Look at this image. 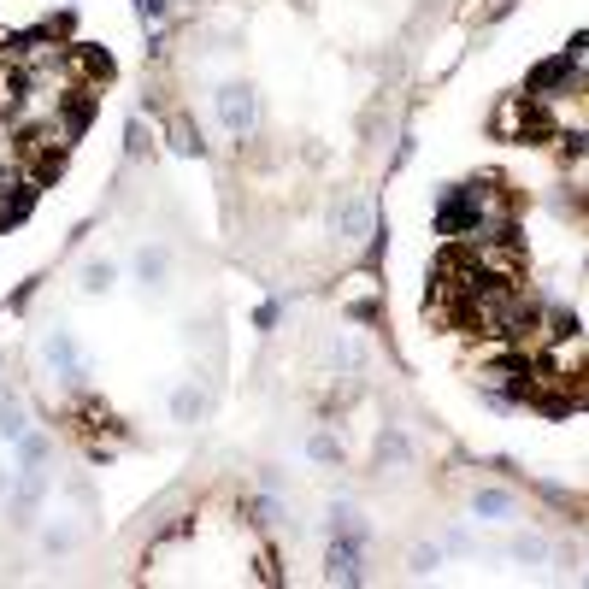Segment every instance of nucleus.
Listing matches in <instances>:
<instances>
[{"label": "nucleus", "instance_id": "12", "mask_svg": "<svg viewBox=\"0 0 589 589\" xmlns=\"http://www.w3.org/2000/svg\"><path fill=\"white\" fill-rule=\"evenodd\" d=\"M507 554H513V560H525V566H542L548 554H554V548H548L542 536H531V531H525V536H513V542H507Z\"/></svg>", "mask_w": 589, "mask_h": 589}, {"label": "nucleus", "instance_id": "13", "mask_svg": "<svg viewBox=\"0 0 589 589\" xmlns=\"http://www.w3.org/2000/svg\"><path fill=\"white\" fill-rule=\"evenodd\" d=\"M71 65H77V71H89V77H113V59H107V54H95L89 42H77V47H71Z\"/></svg>", "mask_w": 589, "mask_h": 589}, {"label": "nucleus", "instance_id": "20", "mask_svg": "<svg viewBox=\"0 0 589 589\" xmlns=\"http://www.w3.org/2000/svg\"><path fill=\"white\" fill-rule=\"evenodd\" d=\"M330 531H337V536H360V513H354V507H330Z\"/></svg>", "mask_w": 589, "mask_h": 589}, {"label": "nucleus", "instance_id": "21", "mask_svg": "<svg viewBox=\"0 0 589 589\" xmlns=\"http://www.w3.org/2000/svg\"><path fill=\"white\" fill-rule=\"evenodd\" d=\"M42 548H47V554H65V548H77V531H59V525H54V531L42 536Z\"/></svg>", "mask_w": 589, "mask_h": 589}, {"label": "nucleus", "instance_id": "3", "mask_svg": "<svg viewBox=\"0 0 589 589\" xmlns=\"http://www.w3.org/2000/svg\"><path fill=\"white\" fill-rule=\"evenodd\" d=\"M330 230H337L342 242H365V236H371V207H365V195L342 189L337 207H330Z\"/></svg>", "mask_w": 589, "mask_h": 589}, {"label": "nucleus", "instance_id": "14", "mask_svg": "<svg viewBox=\"0 0 589 589\" xmlns=\"http://www.w3.org/2000/svg\"><path fill=\"white\" fill-rule=\"evenodd\" d=\"M113 283H118L113 260H89V266H83V289H89V294H107Z\"/></svg>", "mask_w": 589, "mask_h": 589}, {"label": "nucleus", "instance_id": "23", "mask_svg": "<svg viewBox=\"0 0 589 589\" xmlns=\"http://www.w3.org/2000/svg\"><path fill=\"white\" fill-rule=\"evenodd\" d=\"M442 566V548H413V572H436Z\"/></svg>", "mask_w": 589, "mask_h": 589}, {"label": "nucleus", "instance_id": "27", "mask_svg": "<svg viewBox=\"0 0 589 589\" xmlns=\"http://www.w3.org/2000/svg\"><path fill=\"white\" fill-rule=\"evenodd\" d=\"M6 490H13V472H0V495H6Z\"/></svg>", "mask_w": 589, "mask_h": 589}, {"label": "nucleus", "instance_id": "6", "mask_svg": "<svg viewBox=\"0 0 589 589\" xmlns=\"http://www.w3.org/2000/svg\"><path fill=\"white\" fill-rule=\"evenodd\" d=\"M324 577H330V584H360V536H337V542H330Z\"/></svg>", "mask_w": 589, "mask_h": 589}, {"label": "nucleus", "instance_id": "5", "mask_svg": "<svg viewBox=\"0 0 589 589\" xmlns=\"http://www.w3.org/2000/svg\"><path fill=\"white\" fill-rule=\"evenodd\" d=\"M42 495H47V472H42V465H24V472H18V490H13V525L36 519Z\"/></svg>", "mask_w": 589, "mask_h": 589}, {"label": "nucleus", "instance_id": "1", "mask_svg": "<svg viewBox=\"0 0 589 589\" xmlns=\"http://www.w3.org/2000/svg\"><path fill=\"white\" fill-rule=\"evenodd\" d=\"M495 130H501V136H542V130H548L542 100H536V95H513L501 113H495Z\"/></svg>", "mask_w": 589, "mask_h": 589}, {"label": "nucleus", "instance_id": "15", "mask_svg": "<svg viewBox=\"0 0 589 589\" xmlns=\"http://www.w3.org/2000/svg\"><path fill=\"white\" fill-rule=\"evenodd\" d=\"M378 454H383V460H389V465H407V436H401V431H383L378 436Z\"/></svg>", "mask_w": 589, "mask_h": 589}, {"label": "nucleus", "instance_id": "11", "mask_svg": "<svg viewBox=\"0 0 589 589\" xmlns=\"http://www.w3.org/2000/svg\"><path fill=\"white\" fill-rule=\"evenodd\" d=\"M24 212H30V189H13V183H0V230L18 225Z\"/></svg>", "mask_w": 589, "mask_h": 589}, {"label": "nucleus", "instance_id": "4", "mask_svg": "<svg viewBox=\"0 0 589 589\" xmlns=\"http://www.w3.org/2000/svg\"><path fill=\"white\" fill-rule=\"evenodd\" d=\"M42 354L59 365V378H65V383H83V378H89V360H83V348H77V337H71V330H47Z\"/></svg>", "mask_w": 589, "mask_h": 589}, {"label": "nucleus", "instance_id": "25", "mask_svg": "<svg viewBox=\"0 0 589 589\" xmlns=\"http://www.w3.org/2000/svg\"><path fill=\"white\" fill-rule=\"evenodd\" d=\"M253 513H260V525H277V501H266V495L253 501Z\"/></svg>", "mask_w": 589, "mask_h": 589}, {"label": "nucleus", "instance_id": "24", "mask_svg": "<svg viewBox=\"0 0 589 589\" xmlns=\"http://www.w3.org/2000/svg\"><path fill=\"white\" fill-rule=\"evenodd\" d=\"M141 6V18H148V24H159V18H166V0H136Z\"/></svg>", "mask_w": 589, "mask_h": 589}, {"label": "nucleus", "instance_id": "19", "mask_svg": "<svg viewBox=\"0 0 589 589\" xmlns=\"http://www.w3.org/2000/svg\"><path fill=\"white\" fill-rule=\"evenodd\" d=\"M171 413H177L183 424H189V419L201 413V389H195V383H189V389H177V401H171Z\"/></svg>", "mask_w": 589, "mask_h": 589}, {"label": "nucleus", "instance_id": "22", "mask_svg": "<svg viewBox=\"0 0 589 589\" xmlns=\"http://www.w3.org/2000/svg\"><path fill=\"white\" fill-rule=\"evenodd\" d=\"M360 360H365V354H360V342H348V337H342V342H337V365H348V371H360Z\"/></svg>", "mask_w": 589, "mask_h": 589}, {"label": "nucleus", "instance_id": "18", "mask_svg": "<svg viewBox=\"0 0 589 589\" xmlns=\"http://www.w3.org/2000/svg\"><path fill=\"white\" fill-rule=\"evenodd\" d=\"M18 460H24V465H42L47 460V436H18Z\"/></svg>", "mask_w": 589, "mask_h": 589}, {"label": "nucleus", "instance_id": "16", "mask_svg": "<svg viewBox=\"0 0 589 589\" xmlns=\"http://www.w3.org/2000/svg\"><path fill=\"white\" fill-rule=\"evenodd\" d=\"M307 454H312V460H324V465H337V460H342V442H337L330 431H319V436L307 442Z\"/></svg>", "mask_w": 589, "mask_h": 589}, {"label": "nucleus", "instance_id": "7", "mask_svg": "<svg viewBox=\"0 0 589 589\" xmlns=\"http://www.w3.org/2000/svg\"><path fill=\"white\" fill-rule=\"evenodd\" d=\"M572 77H577V54L566 47L560 59H548V65H536V71H531V95H536V100H548L554 89H566V83H572Z\"/></svg>", "mask_w": 589, "mask_h": 589}, {"label": "nucleus", "instance_id": "9", "mask_svg": "<svg viewBox=\"0 0 589 589\" xmlns=\"http://www.w3.org/2000/svg\"><path fill=\"white\" fill-rule=\"evenodd\" d=\"M89 118H95V95H89V89H77V95L59 107V124H65V136H77Z\"/></svg>", "mask_w": 589, "mask_h": 589}, {"label": "nucleus", "instance_id": "2", "mask_svg": "<svg viewBox=\"0 0 589 589\" xmlns=\"http://www.w3.org/2000/svg\"><path fill=\"white\" fill-rule=\"evenodd\" d=\"M253 118H260V107H253L248 83H225V89H218V124H225L230 136H248Z\"/></svg>", "mask_w": 589, "mask_h": 589}, {"label": "nucleus", "instance_id": "10", "mask_svg": "<svg viewBox=\"0 0 589 589\" xmlns=\"http://www.w3.org/2000/svg\"><path fill=\"white\" fill-rule=\"evenodd\" d=\"M472 513H477V519H513V495H507V490H477Z\"/></svg>", "mask_w": 589, "mask_h": 589}, {"label": "nucleus", "instance_id": "8", "mask_svg": "<svg viewBox=\"0 0 589 589\" xmlns=\"http://www.w3.org/2000/svg\"><path fill=\"white\" fill-rule=\"evenodd\" d=\"M166 271H171L166 248H141V253H136V277H141V289H166Z\"/></svg>", "mask_w": 589, "mask_h": 589}, {"label": "nucleus", "instance_id": "26", "mask_svg": "<svg viewBox=\"0 0 589 589\" xmlns=\"http://www.w3.org/2000/svg\"><path fill=\"white\" fill-rule=\"evenodd\" d=\"M566 148H572V154H589V130H566Z\"/></svg>", "mask_w": 589, "mask_h": 589}, {"label": "nucleus", "instance_id": "17", "mask_svg": "<svg viewBox=\"0 0 589 589\" xmlns=\"http://www.w3.org/2000/svg\"><path fill=\"white\" fill-rule=\"evenodd\" d=\"M171 148H177V154H201V136H195V124H189V118H177V124H171Z\"/></svg>", "mask_w": 589, "mask_h": 589}]
</instances>
